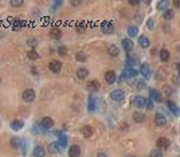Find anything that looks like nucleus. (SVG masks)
<instances>
[{
	"label": "nucleus",
	"mask_w": 180,
	"mask_h": 157,
	"mask_svg": "<svg viewBox=\"0 0 180 157\" xmlns=\"http://www.w3.org/2000/svg\"><path fill=\"white\" fill-rule=\"evenodd\" d=\"M118 52H120V50L116 45H112V46H109V48H108V54H109L110 56H117L118 55Z\"/></svg>",
	"instance_id": "aec40b11"
},
{
	"label": "nucleus",
	"mask_w": 180,
	"mask_h": 157,
	"mask_svg": "<svg viewBox=\"0 0 180 157\" xmlns=\"http://www.w3.org/2000/svg\"><path fill=\"white\" fill-rule=\"evenodd\" d=\"M66 51H67V50H66V47H65V46L58 47V54H59V55L65 56V55H66Z\"/></svg>",
	"instance_id": "4c0bfd02"
},
{
	"label": "nucleus",
	"mask_w": 180,
	"mask_h": 157,
	"mask_svg": "<svg viewBox=\"0 0 180 157\" xmlns=\"http://www.w3.org/2000/svg\"><path fill=\"white\" fill-rule=\"evenodd\" d=\"M156 146H157V149H167L169 146V141L167 139H164V137H160L156 141Z\"/></svg>",
	"instance_id": "0eeeda50"
},
{
	"label": "nucleus",
	"mask_w": 180,
	"mask_h": 157,
	"mask_svg": "<svg viewBox=\"0 0 180 157\" xmlns=\"http://www.w3.org/2000/svg\"><path fill=\"white\" fill-rule=\"evenodd\" d=\"M105 81H106L109 85H113L116 82V73H114L113 70L106 71V74H105Z\"/></svg>",
	"instance_id": "9b49d317"
},
{
	"label": "nucleus",
	"mask_w": 180,
	"mask_h": 157,
	"mask_svg": "<svg viewBox=\"0 0 180 157\" xmlns=\"http://www.w3.org/2000/svg\"><path fill=\"white\" fill-rule=\"evenodd\" d=\"M138 75V71L135 70L133 67H125L122 71V77L124 78H128V79H130V78H135Z\"/></svg>",
	"instance_id": "20e7f679"
},
{
	"label": "nucleus",
	"mask_w": 180,
	"mask_h": 157,
	"mask_svg": "<svg viewBox=\"0 0 180 157\" xmlns=\"http://www.w3.org/2000/svg\"><path fill=\"white\" fill-rule=\"evenodd\" d=\"M58 150H59V145H58V142H51L50 145H48V152L50 153H57Z\"/></svg>",
	"instance_id": "7c9ffc66"
},
{
	"label": "nucleus",
	"mask_w": 180,
	"mask_h": 157,
	"mask_svg": "<svg viewBox=\"0 0 180 157\" xmlns=\"http://www.w3.org/2000/svg\"><path fill=\"white\" fill-rule=\"evenodd\" d=\"M10 145H11L14 149L19 148V146H20V139H19V137H12L11 141H10Z\"/></svg>",
	"instance_id": "393cba45"
},
{
	"label": "nucleus",
	"mask_w": 180,
	"mask_h": 157,
	"mask_svg": "<svg viewBox=\"0 0 180 157\" xmlns=\"http://www.w3.org/2000/svg\"><path fill=\"white\" fill-rule=\"evenodd\" d=\"M89 112H94L95 110V99H94V97L93 95H90L89 97Z\"/></svg>",
	"instance_id": "c85d7f7f"
},
{
	"label": "nucleus",
	"mask_w": 180,
	"mask_h": 157,
	"mask_svg": "<svg viewBox=\"0 0 180 157\" xmlns=\"http://www.w3.org/2000/svg\"><path fill=\"white\" fill-rule=\"evenodd\" d=\"M81 148L78 145H71L69 148V157H79Z\"/></svg>",
	"instance_id": "f8f14e48"
},
{
	"label": "nucleus",
	"mask_w": 180,
	"mask_h": 157,
	"mask_svg": "<svg viewBox=\"0 0 180 157\" xmlns=\"http://www.w3.org/2000/svg\"><path fill=\"white\" fill-rule=\"evenodd\" d=\"M20 148H22V150H20L22 155H26V153H27V142H22Z\"/></svg>",
	"instance_id": "ea45409f"
},
{
	"label": "nucleus",
	"mask_w": 180,
	"mask_h": 157,
	"mask_svg": "<svg viewBox=\"0 0 180 157\" xmlns=\"http://www.w3.org/2000/svg\"><path fill=\"white\" fill-rule=\"evenodd\" d=\"M144 87H145V83L142 82V81H140V82H137V89H138V90L144 89Z\"/></svg>",
	"instance_id": "a18cd8bd"
},
{
	"label": "nucleus",
	"mask_w": 180,
	"mask_h": 157,
	"mask_svg": "<svg viewBox=\"0 0 180 157\" xmlns=\"http://www.w3.org/2000/svg\"><path fill=\"white\" fill-rule=\"evenodd\" d=\"M167 5H168V2L167 0H161V2L157 3V9H164Z\"/></svg>",
	"instance_id": "c9c22d12"
},
{
	"label": "nucleus",
	"mask_w": 180,
	"mask_h": 157,
	"mask_svg": "<svg viewBox=\"0 0 180 157\" xmlns=\"http://www.w3.org/2000/svg\"><path fill=\"white\" fill-rule=\"evenodd\" d=\"M122 48L125 50L126 52H129V51H132L133 50V42L129 39V38H125V39H122Z\"/></svg>",
	"instance_id": "ddd939ff"
},
{
	"label": "nucleus",
	"mask_w": 180,
	"mask_h": 157,
	"mask_svg": "<svg viewBox=\"0 0 180 157\" xmlns=\"http://www.w3.org/2000/svg\"><path fill=\"white\" fill-rule=\"evenodd\" d=\"M50 35H51V38H54V39H58V38H61V31L54 28V30H51Z\"/></svg>",
	"instance_id": "f704fd0d"
},
{
	"label": "nucleus",
	"mask_w": 180,
	"mask_h": 157,
	"mask_svg": "<svg viewBox=\"0 0 180 157\" xmlns=\"http://www.w3.org/2000/svg\"><path fill=\"white\" fill-rule=\"evenodd\" d=\"M173 16H175L173 9H165V12H164V19H165V20H171Z\"/></svg>",
	"instance_id": "473e14b6"
},
{
	"label": "nucleus",
	"mask_w": 180,
	"mask_h": 157,
	"mask_svg": "<svg viewBox=\"0 0 180 157\" xmlns=\"http://www.w3.org/2000/svg\"><path fill=\"white\" fill-rule=\"evenodd\" d=\"M140 73L144 75L145 78H148V77L151 75V68H149V66H148L147 63H142L141 67H140Z\"/></svg>",
	"instance_id": "a211bd4d"
},
{
	"label": "nucleus",
	"mask_w": 180,
	"mask_h": 157,
	"mask_svg": "<svg viewBox=\"0 0 180 157\" xmlns=\"http://www.w3.org/2000/svg\"><path fill=\"white\" fill-rule=\"evenodd\" d=\"M149 95H151V99L155 102H161L163 101V97H161V93L159 92V90H155L152 89L149 92Z\"/></svg>",
	"instance_id": "423d86ee"
},
{
	"label": "nucleus",
	"mask_w": 180,
	"mask_h": 157,
	"mask_svg": "<svg viewBox=\"0 0 180 157\" xmlns=\"http://www.w3.org/2000/svg\"><path fill=\"white\" fill-rule=\"evenodd\" d=\"M145 120V117H144V114L140 112H135L133 113V121L135 122H137V124H141V122H144Z\"/></svg>",
	"instance_id": "6ab92c4d"
},
{
	"label": "nucleus",
	"mask_w": 180,
	"mask_h": 157,
	"mask_svg": "<svg viewBox=\"0 0 180 157\" xmlns=\"http://www.w3.org/2000/svg\"><path fill=\"white\" fill-rule=\"evenodd\" d=\"M97 157H108V156L105 155V153H98V155H97Z\"/></svg>",
	"instance_id": "603ef678"
},
{
	"label": "nucleus",
	"mask_w": 180,
	"mask_h": 157,
	"mask_svg": "<svg viewBox=\"0 0 180 157\" xmlns=\"http://www.w3.org/2000/svg\"><path fill=\"white\" fill-rule=\"evenodd\" d=\"M136 19H137V22H138V23H140V22H142V20H141V19H142L141 15H137V16H136Z\"/></svg>",
	"instance_id": "3c124183"
},
{
	"label": "nucleus",
	"mask_w": 180,
	"mask_h": 157,
	"mask_svg": "<svg viewBox=\"0 0 180 157\" xmlns=\"http://www.w3.org/2000/svg\"><path fill=\"white\" fill-rule=\"evenodd\" d=\"M160 54V59H161V62H167L169 59V51L168 50H165V48H163L161 51L159 52Z\"/></svg>",
	"instance_id": "4be33fe9"
},
{
	"label": "nucleus",
	"mask_w": 180,
	"mask_h": 157,
	"mask_svg": "<svg viewBox=\"0 0 180 157\" xmlns=\"http://www.w3.org/2000/svg\"><path fill=\"white\" fill-rule=\"evenodd\" d=\"M88 89L90 90V92H97L98 90V82L97 81H90V82L88 83Z\"/></svg>",
	"instance_id": "cd10ccee"
},
{
	"label": "nucleus",
	"mask_w": 180,
	"mask_h": 157,
	"mask_svg": "<svg viewBox=\"0 0 180 157\" xmlns=\"http://www.w3.org/2000/svg\"><path fill=\"white\" fill-rule=\"evenodd\" d=\"M133 105H135L136 108H138V109L145 108V106H147V98L142 97V95L135 97V98H133Z\"/></svg>",
	"instance_id": "7ed1b4c3"
},
{
	"label": "nucleus",
	"mask_w": 180,
	"mask_h": 157,
	"mask_svg": "<svg viewBox=\"0 0 180 157\" xmlns=\"http://www.w3.org/2000/svg\"><path fill=\"white\" fill-rule=\"evenodd\" d=\"M27 56H28V59H31V61H36V59H39V54L35 51V50H30V51H27Z\"/></svg>",
	"instance_id": "bb28decb"
},
{
	"label": "nucleus",
	"mask_w": 180,
	"mask_h": 157,
	"mask_svg": "<svg viewBox=\"0 0 180 157\" xmlns=\"http://www.w3.org/2000/svg\"><path fill=\"white\" fill-rule=\"evenodd\" d=\"M27 45H28L30 47H36V45H38V40H36V39H30L28 42H27Z\"/></svg>",
	"instance_id": "a19ab883"
},
{
	"label": "nucleus",
	"mask_w": 180,
	"mask_h": 157,
	"mask_svg": "<svg viewBox=\"0 0 180 157\" xmlns=\"http://www.w3.org/2000/svg\"><path fill=\"white\" fill-rule=\"evenodd\" d=\"M58 145H59L61 149H65L67 146V137L66 136H61L58 139Z\"/></svg>",
	"instance_id": "5701e85b"
},
{
	"label": "nucleus",
	"mask_w": 180,
	"mask_h": 157,
	"mask_svg": "<svg viewBox=\"0 0 180 157\" xmlns=\"http://www.w3.org/2000/svg\"><path fill=\"white\" fill-rule=\"evenodd\" d=\"M126 65H128V67H132L133 65H136V59L135 58H130V56H129V58L126 59Z\"/></svg>",
	"instance_id": "58836bf2"
},
{
	"label": "nucleus",
	"mask_w": 180,
	"mask_h": 157,
	"mask_svg": "<svg viewBox=\"0 0 180 157\" xmlns=\"http://www.w3.org/2000/svg\"><path fill=\"white\" fill-rule=\"evenodd\" d=\"M31 73H32L34 75H36V74H38V70H36L35 67H32V68H31Z\"/></svg>",
	"instance_id": "8fccbe9b"
},
{
	"label": "nucleus",
	"mask_w": 180,
	"mask_h": 157,
	"mask_svg": "<svg viewBox=\"0 0 180 157\" xmlns=\"http://www.w3.org/2000/svg\"><path fill=\"white\" fill-rule=\"evenodd\" d=\"M148 28H149V30H153L155 28V20L153 19H149V20H148Z\"/></svg>",
	"instance_id": "c03bdc74"
},
{
	"label": "nucleus",
	"mask_w": 180,
	"mask_h": 157,
	"mask_svg": "<svg viewBox=\"0 0 180 157\" xmlns=\"http://www.w3.org/2000/svg\"><path fill=\"white\" fill-rule=\"evenodd\" d=\"M155 124H156L157 126H165V124H167V117L159 113V114L155 115Z\"/></svg>",
	"instance_id": "6e6552de"
},
{
	"label": "nucleus",
	"mask_w": 180,
	"mask_h": 157,
	"mask_svg": "<svg viewBox=\"0 0 180 157\" xmlns=\"http://www.w3.org/2000/svg\"><path fill=\"white\" fill-rule=\"evenodd\" d=\"M138 34V28L136 27V26H129L128 27V35L130 38H133V36H136Z\"/></svg>",
	"instance_id": "a878e982"
},
{
	"label": "nucleus",
	"mask_w": 180,
	"mask_h": 157,
	"mask_svg": "<svg viewBox=\"0 0 180 157\" xmlns=\"http://www.w3.org/2000/svg\"><path fill=\"white\" fill-rule=\"evenodd\" d=\"M138 45H140V46L142 47V48H147V47H149L151 42H149V39H148L147 36L141 35L140 38H138Z\"/></svg>",
	"instance_id": "f3484780"
},
{
	"label": "nucleus",
	"mask_w": 180,
	"mask_h": 157,
	"mask_svg": "<svg viewBox=\"0 0 180 157\" xmlns=\"http://www.w3.org/2000/svg\"><path fill=\"white\" fill-rule=\"evenodd\" d=\"M75 59L78 62H86V61H88V55H86L85 52H77Z\"/></svg>",
	"instance_id": "2f4dec72"
},
{
	"label": "nucleus",
	"mask_w": 180,
	"mask_h": 157,
	"mask_svg": "<svg viewBox=\"0 0 180 157\" xmlns=\"http://www.w3.org/2000/svg\"><path fill=\"white\" fill-rule=\"evenodd\" d=\"M62 5V2H54V4H52V11H57V8H59Z\"/></svg>",
	"instance_id": "37998d69"
},
{
	"label": "nucleus",
	"mask_w": 180,
	"mask_h": 157,
	"mask_svg": "<svg viewBox=\"0 0 180 157\" xmlns=\"http://www.w3.org/2000/svg\"><path fill=\"white\" fill-rule=\"evenodd\" d=\"M83 28H85V23H83V22H79V23L77 24V30H78L79 32H82Z\"/></svg>",
	"instance_id": "79ce46f5"
},
{
	"label": "nucleus",
	"mask_w": 180,
	"mask_h": 157,
	"mask_svg": "<svg viewBox=\"0 0 180 157\" xmlns=\"http://www.w3.org/2000/svg\"><path fill=\"white\" fill-rule=\"evenodd\" d=\"M34 157H45L46 156V150L43 146H40V145H36L35 148H34Z\"/></svg>",
	"instance_id": "4468645a"
},
{
	"label": "nucleus",
	"mask_w": 180,
	"mask_h": 157,
	"mask_svg": "<svg viewBox=\"0 0 180 157\" xmlns=\"http://www.w3.org/2000/svg\"><path fill=\"white\" fill-rule=\"evenodd\" d=\"M23 126H24V124H23V121H20V120H14L11 122V129L15 132H19Z\"/></svg>",
	"instance_id": "2eb2a0df"
},
{
	"label": "nucleus",
	"mask_w": 180,
	"mask_h": 157,
	"mask_svg": "<svg viewBox=\"0 0 180 157\" xmlns=\"http://www.w3.org/2000/svg\"><path fill=\"white\" fill-rule=\"evenodd\" d=\"M48 66H50V70L52 71V73L58 74L62 70V63H61V62H58V61H51Z\"/></svg>",
	"instance_id": "9d476101"
},
{
	"label": "nucleus",
	"mask_w": 180,
	"mask_h": 157,
	"mask_svg": "<svg viewBox=\"0 0 180 157\" xmlns=\"http://www.w3.org/2000/svg\"><path fill=\"white\" fill-rule=\"evenodd\" d=\"M88 74H89V70H88V68H85V67H81V68L77 70V77L81 78V79L86 78V77H88Z\"/></svg>",
	"instance_id": "412c9836"
},
{
	"label": "nucleus",
	"mask_w": 180,
	"mask_h": 157,
	"mask_svg": "<svg viewBox=\"0 0 180 157\" xmlns=\"http://www.w3.org/2000/svg\"><path fill=\"white\" fill-rule=\"evenodd\" d=\"M22 27H23L22 20H19V19H15V20H12V30H14V31H19Z\"/></svg>",
	"instance_id": "b1692460"
},
{
	"label": "nucleus",
	"mask_w": 180,
	"mask_h": 157,
	"mask_svg": "<svg viewBox=\"0 0 180 157\" xmlns=\"http://www.w3.org/2000/svg\"><path fill=\"white\" fill-rule=\"evenodd\" d=\"M138 3H140V2H137V0H130L129 4H132V5H137Z\"/></svg>",
	"instance_id": "de8ad7c7"
},
{
	"label": "nucleus",
	"mask_w": 180,
	"mask_h": 157,
	"mask_svg": "<svg viewBox=\"0 0 180 157\" xmlns=\"http://www.w3.org/2000/svg\"><path fill=\"white\" fill-rule=\"evenodd\" d=\"M149 157H163V153H161L160 149H153V150H151Z\"/></svg>",
	"instance_id": "72a5a7b5"
},
{
	"label": "nucleus",
	"mask_w": 180,
	"mask_h": 157,
	"mask_svg": "<svg viewBox=\"0 0 180 157\" xmlns=\"http://www.w3.org/2000/svg\"><path fill=\"white\" fill-rule=\"evenodd\" d=\"M35 92H34L32 89H26L22 94V98H23L24 102H32L34 99H35Z\"/></svg>",
	"instance_id": "f03ea898"
},
{
	"label": "nucleus",
	"mask_w": 180,
	"mask_h": 157,
	"mask_svg": "<svg viewBox=\"0 0 180 157\" xmlns=\"http://www.w3.org/2000/svg\"><path fill=\"white\" fill-rule=\"evenodd\" d=\"M101 28H102V32L104 34H113L114 32V26L112 22H108V20L102 22Z\"/></svg>",
	"instance_id": "39448f33"
},
{
	"label": "nucleus",
	"mask_w": 180,
	"mask_h": 157,
	"mask_svg": "<svg viewBox=\"0 0 180 157\" xmlns=\"http://www.w3.org/2000/svg\"><path fill=\"white\" fill-rule=\"evenodd\" d=\"M40 125H42L43 129H51L52 126H54V121H52V118L50 117H45L40 122Z\"/></svg>",
	"instance_id": "1a4fd4ad"
},
{
	"label": "nucleus",
	"mask_w": 180,
	"mask_h": 157,
	"mask_svg": "<svg viewBox=\"0 0 180 157\" xmlns=\"http://www.w3.org/2000/svg\"><path fill=\"white\" fill-rule=\"evenodd\" d=\"M147 108H148V109H152V108H153V101H152V99L147 101Z\"/></svg>",
	"instance_id": "49530a36"
},
{
	"label": "nucleus",
	"mask_w": 180,
	"mask_h": 157,
	"mask_svg": "<svg viewBox=\"0 0 180 157\" xmlns=\"http://www.w3.org/2000/svg\"><path fill=\"white\" fill-rule=\"evenodd\" d=\"M173 4H175L176 8H180V0H176V2H173Z\"/></svg>",
	"instance_id": "09e8293b"
},
{
	"label": "nucleus",
	"mask_w": 180,
	"mask_h": 157,
	"mask_svg": "<svg viewBox=\"0 0 180 157\" xmlns=\"http://www.w3.org/2000/svg\"><path fill=\"white\" fill-rule=\"evenodd\" d=\"M81 133H82V136L85 137V139H90V137L93 136V128L92 126H83L82 129H81Z\"/></svg>",
	"instance_id": "dca6fc26"
},
{
	"label": "nucleus",
	"mask_w": 180,
	"mask_h": 157,
	"mask_svg": "<svg viewBox=\"0 0 180 157\" xmlns=\"http://www.w3.org/2000/svg\"><path fill=\"white\" fill-rule=\"evenodd\" d=\"M129 157H135V156H129Z\"/></svg>",
	"instance_id": "864d4df0"
},
{
	"label": "nucleus",
	"mask_w": 180,
	"mask_h": 157,
	"mask_svg": "<svg viewBox=\"0 0 180 157\" xmlns=\"http://www.w3.org/2000/svg\"><path fill=\"white\" fill-rule=\"evenodd\" d=\"M10 4L12 7H20V5H23V2L22 0H11Z\"/></svg>",
	"instance_id": "e433bc0d"
},
{
	"label": "nucleus",
	"mask_w": 180,
	"mask_h": 157,
	"mask_svg": "<svg viewBox=\"0 0 180 157\" xmlns=\"http://www.w3.org/2000/svg\"><path fill=\"white\" fill-rule=\"evenodd\" d=\"M167 105H168V109H169V110L173 113V114H176V113L179 112V108H178V106H176V103H175V102H172V101H168V103H167Z\"/></svg>",
	"instance_id": "c756f323"
},
{
	"label": "nucleus",
	"mask_w": 180,
	"mask_h": 157,
	"mask_svg": "<svg viewBox=\"0 0 180 157\" xmlns=\"http://www.w3.org/2000/svg\"><path fill=\"white\" fill-rule=\"evenodd\" d=\"M124 97H125V93L121 89H116L110 93V99H113V101H116V102H121L124 99Z\"/></svg>",
	"instance_id": "f257e3e1"
}]
</instances>
